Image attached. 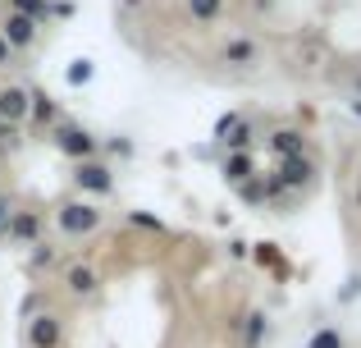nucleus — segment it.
I'll return each mask as SVG.
<instances>
[{
	"mask_svg": "<svg viewBox=\"0 0 361 348\" xmlns=\"http://www.w3.org/2000/svg\"><path fill=\"white\" fill-rule=\"evenodd\" d=\"M55 224H60V234H69V239H87V234L101 229V206H92V202H64L60 211H55Z\"/></svg>",
	"mask_w": 361,
	"mask_h": 348,
	"instance_id": "obj_1",
	"label": "nucleus"
},
{
	"mask_svg": "<svg viewBox=\"0 0 361 348\" xmlns=\"http://www.w3.org/2000/svg\"><path fill=\"white\" fill-rule=\"evenodd\" d=\"M55 147H60V156H69L73 165L97 161V152H101V143L87 133V128H78V124H60L55 128Z\"/></svg>",
	"mask_w": 361,
	"mask_h": 348,
	"instance_id": "obj_2",
	"label": "nucleus"
},
{
	"mask_svg": "<svg viewBox=\"0 0 361 348\" xmlns=\"http://www.w3.org/2000/svg\"><path fill=\"white\" fill-rule=\"evenodd\" d=\"M23 344L27 348H64V321L55 312H37L23 325Z\"/></svg>",
	"mask_w": 361,
	"mask_h": 348,
	"instance_id": "obj_3",
	"label": "nucleus"
},
{
	"mask_svg": "<svg viewBox=\"0 0 361 348\" xmlns=\"http://www.w3.org/2000/svg\"><path fill=\"white\" fill-rule=\"evenodd\" d=\"M311 179H316V165H311V156H288V161H279V170H274L270 193H283V188H307Z\"/></svg>",
	"mask_w": 361,
	"mask_h": 348,
	"instance_id": "obj_4",
	"label": "nucleus"
},
{
	"mask_svg": "<svg viewBox=\"0 0 361 348\" xmlns=\"http://www.w3.org/2000/svg\"><path fill=\"white\" fill-rule=\"evenodd\" d=\"M73 184L92 197H106L110 188H115V174H110L106 161H82V165H73Z\"/></svg>",
	"mask_w": 361,
	"mask_h": 348,
	"instance_id": "obj_5",
	"label": "nucleus"
},
{
	"mask_svg": "<svg viewBox=\"0 0 361 348\" xmlns=\"http://www.w3.org/2000/svg\"><path fill=\"white\" fill-rule=\"evenodd\" d=\"M27 115H32V92L27 88H0V119L9 128L27 124Z\"/></svg>",
	"mask_w": 361,
	"mask_h": 348,
	"instance_id": "obj_6",
	"label": "nucleus"
},
{
	"mask_svg": "<svg viewBox=\"0 0 361 348\" xmlns=\"http://www.w3.org/2000/svg\"><path fill=\"white\" fill-rule=\"evenodd\" d=\"M64 289H69L73 298H92V294L101 289L97 266H87V261H73V266H64Z\"/></svg>",
	"mask_w": 361,
	"mask_h": 348,
	"instance_id": "obj_7",
	"label": "nucleus"
},
{
	"mask_svg": "<svg viewBox=\"0 0 361 348\" xmlns=\"http://www.w3.org/2000/svg\"><path fill=\"white\" fill-rule=\"evenodd\" d=\"M42 229H46V220L37 211H14V220H9L5 234L14 243H32V248H37V243H42Z\"/></svg>",
	"mask_w": 361,
	"mask_h": 348,
	"instance_id": "obj_8",
	"label": "nucleus"
},
{
	"mask_svg": "<svg viewBox=\"0 0 361 348\" xmlns=\"http://www.w3.org/2000/svg\"><path fill=\"white\" fill-rule=\"evenodd\" d=\"M0 37L9 42V51H23V46H32L37 42V23L27 14H9L5 18V28H0Z\"/></svg>",
	"mask_w": 361,
	"mask_h": 348,
	"instance_id": "obj_9",
	"label": "nucleus"
},
{
	"mask_svg": "<svg viewBox=\"0 0 361 348\" xmlns=\"http://www.w3.org/2000/svg\"><path fill=\"white\" fill-rule=\"evenodd\" d=\"M270 152L279 156V161H288V156H307V138H302L298 128H274V133H270Z\"/></svg>",
	"mask_w": 361,
	"mask_h": 348,
	"instance_id": "obj_10",
	"label": "nucleus"
},
{
	"mask_svg": "<svg viewBox=\"0 0 361 348\" xmlns=\"http://www.w3.org/2000/svg\"><path fill=\"white\" fill-rule=\"evenodd\" d=\"M256 55H261V46H256L252 37H233V42L224 46V64H233V69H247V64H256Z\"/></svg>",
	"mask_w": 361,
	"mask_h": 348,
	"instance_id": "obj_11",
	"label": "nucleus"
},
{
	"mask_svg": "<svg viewBox=\"0 0 361 348\" xmlns=\"http://www.w3.org/2000/svg\"><path fill=\"white\" fill-rule=\"evenodd\" d=\"M224 179H229L233 188H243L247 179H256V165H252V152H233L229 161H224Z\"/></svg>",
	"mask_w": 361,
	"mask_h": 348,
	"instance_id": "obj_12",
	"label": "nucleus"
},
{
	"mask_svg": "<svg viewBox=\"0 0 361 348\" xmlns=\"http://www.w3.org/2000/svg\"><path fill=\"white\" fill-rule=\"evenodd\" d=\"M265 330H270L265 312H247L243 316V348H261L265 344Z\"/></svg>",
	"mask_w": 361,
	"mask_h": 348,
	"instance_id": "obj_13",
	"label": "nucleus"
},
{
	"mask_svg": "<svg viewBox=\"0 0 361 348\" xmlns=\"http://www.w3.org/2000/svg\"><path fill=\"white\" fill-rule=\"evenodd\" d=\"M188 14H192V23H215L224 14V0H188Z\"/></svg>",
	"mask_w": 361,
	"mask_h": 348,
	"instance_id": "obj_14",
	"label": "nucleus"
},
{
	"mask_svg": "<svg viewBox=\"0 0 361 348\" xmlns=\"http://www.w3.org/2000/svg\"><path fill=\"white\" fill-rule=\"evenodd\" d=\"M9 14H27L32 23H42L51 14V0H9Z\"/></svg>",
	"mask_w": 361,
	"mask_h": 348,
	"instance_id": "obj_15",
	"label": "nucleus"
},
{
	"mask_svg": "<svg viewBox=\"0 0 361 348\" xmlns=\"http://www.w3.org/2000/svg\"><path fill=\"white\" fill-rule=\"evenodd\" d=\"M252 257H256V266H274L279 275H288V266L279 261V248H274V243H256V248H252Z\"/></svg>",
	"mask_w": 361,
	"mask_h": 348,
	"instance_id": "obj_16",
	"label": "nucleus"
},
{
	"mask_svg": "<svg viewBox=\"0 0 361 348\" xmlns=\"http://www.w3.org/2000/svg\"><path fill=\"white\" fill-rule=\"evenodd\" d=\"M224 143H229V152H247V147H252V124H247V119H238V124L224 133Z\"/></svg>",
	"mask_w": 361,
	"mask_h": 348,
	"instance_id": "obj_17",
	"label": "nucleus"
},
{
	"mask_svg": "<svg viewBox=\"0 0 361 348\" xmlns=\"http://www.w3.org/2000/svg\"><path fill=\"white\" fill-rule=\"evenodd\" d=\"M238 193H243V202H265V197H274V193H270V179H261V174L247 179Z\"/></svg>",
	"mask_w": 361,
	"mask_h": 348,
	"instance_id": "obj_18",
	"label": "nucleus"
},
{
	"mask_svg": "<svg viewBox=\"0 0 361 348\" xmlns=\"http://www.w3.org/2000/svg\"><path fill=\"white\" fill-rule=\"evenodd\" d=\"M307 348H348V344H343V335H338L334 325H320V330L307 340Z\"/></svg>",
	"mask_w": 361,
	"mask_h": 348,
	"instance_id": "obj_19",
	"label": "nucleus"
},
{
	"mask_svg": "<svg viewBox=\"0 0 361 348\" xmlns=\"http://www.w3.org/2000/svg\"><path fill=\"white\" fill-rule=\"evenodd\" d=\"M32 124H51L55 119V106H51V97H46V92H32Z\"/></svg>",
	"mask_w": 361,
	"mask_h": 348,
	"instance_id": "obj_20",
	"label": "nucleus"
},
{
	"mask_svg": "<svg viewBox=\"0 0 361 348\" xmlns=\"http://www.w3.org/2000/svg\"><path fill=\"white\" fill-rule=\"evenodd\" d=\"M92 73H97V64H92V60H73V64H69V73H64V78H69L73 88H82V83H92Z\"/></svg>",
	"mask_w": 361,
	"mask_h": 348,
	"instance_id": "obj_21",
	"label": "nucleus"
},
{
	"mask_svg": "<svg viewBox=\"0 0 361 348\" xmlns=\"http://www.w3.org/2000/svg\"><path fill=\"white\" fill-rule=\"evenodd\" d=\"M128 220H133V224H142V229H156V234H160V229H165V224H160V220H156V215H142V211H133V215H128Z\"/></svg>",
	"mask_w": 361,
	"mask_h": 348,
	"instance_id": "obj_22",
	"label": "nucleus"
},
{
	"mask_svg": "<svg viewBox=\"0 0 361 348\" xmlns=\"http://www.w3.org/2000/svg\"><path fill=\"white\" fill-rule=\"evenodd\" d=\"M9 220H14V202H9V197H0V234L9 229Z\"/></svg>",
	"mask_w": 361,
	"mask_h": 348,
	"instance_id": "obj_23",
	"label": "nucleus"
},
{
	"mask_svg": "<svg viewBox=\"0 0 361 348\" xmlns=\"http://www.w3.org/2000/svg\"><path fill=\"white\" fill-rule=\"evenodd\" d=\"M46 261H51V248H46V243H37V252H32V270H42Z\"/></svg>",
	"mask_w": 361,
	"mask_h": 348,
	"instance_id": "obj_24",
	"label": "nucleus"
},
{
	"mask_svg": "<svg viewBox=\"0 0 361 348\" xmlns=\"http://www.w3.org/2000/svg\"><path fill=\"white\" fill-rule=\"evenodd\" d=\"M51 14H60V18H73V0H55V5H51Z\"/></svg>",
	"mask_w": 361,
	"mask_h": 348,
	"instance_id": "obj_25",
	"label": "nucleus"
},
{
	"mask_svg": "<svg viewBox=\"0 0 361 348\" xmlns=\"http://www.w3.org/2000/svg\"><path fill=\"white\" fill-rule=\"evenodd\" d=\"M9 55H14V51H9V42H5V37H0V69H5V64H9Z\"/></svg>",
	"mask_w": 361,
	"mask_h": 348,
	"instance_id": "obj_26",
	"label": "nucleus"
},
{
	"mask_svg": "<svg viewBox=\"0 0 361 348\" xmlns=\"http://www.w3.org/2000/svg\"><path fill=\"white\" fill-rule=\"evenodd\" d=\"M9 138H14V128H9L5 119H0V143H9Z\"/></svg>",
	"mask_w": 361,
	"mask_h": 348,
	"instance_id": "obj_27",
	"label": "nucleus"
},
{
	"mask_svg": "<svg viewBox=\"0 0 361 348\" xmlns=\"http://www.w3.org/2000/svg\"><path fill=\"white\" fill-rule=\"evenodd\" d=\"M353 115H357V119H361V101H353Z\"/></svg>",
	"mask_w": 361,
	"mask_h": 348,
	"instance_id": "obj_28",
	"label": "nucleus"
}]
</instances>
